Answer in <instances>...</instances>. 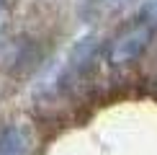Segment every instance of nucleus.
I'll use <instances>...</instances> for the list:
<instances>
[{
  "mask_svg": "<svg viewBox=\"0 0 157 155\" xmlns=\"http://www.w3.org/2000/svg\"><path fill=\"white\" fill-rule=\"evenodd\" d=\"M34 137L23 124H8L0 129V155H31Z\"/></svg>",
  "mask_w": 157,
  "mask_h": 155,
  "instance_id": "nucleus-2",
  "label": "nucleus"
},
{
  "mask_svg": "<svg viewBox=\"0 0 157 155\" xmlns=\"http://www.w3.org/2000/svg\"><path fill=\"white\" fill-rule=\"evenodd\" d=\"M5 26H8V10L0 5V36H3V31H5Z\"/></svg>",
  "mask_w": 157,
  "mask_h": 155,
  "instance_id": "nucleus-4",
  "label": "nucleus"
},
{
  "mask_svg": "<svg viewBox=\"0 0 157 155\" xmlns=\"http://www.w3.org/2000/svg\"><path fill=\"white\" fill-rule=\"evenodd\" d=\"M106 5H121V3H126V0H103Z\"/></svg>",
  "mask_w": 157,
  "mask_h": 155,
  "instance_id": "nucleus-5",
  "label": "nucleus"
},
{
  "mask_svg": "<svg viewBox=\"0 0 157 155\" xmlns=\"http://www.w3.org/2000/svg\"><path fill=\"white\" fill-rule=\"evenodd\" d=\"M93 54H95V39H82V42H77L72 54H70V70H72V73H82L90 65Z\"/></svg>",
  "mask_w": 157,
  "mask_h": 155,
  "instance_id": "nucleus-3",
  "label": "nucleus"
},
{
  "mask_svg": "<svg viewBox=\"0 0 157 155\" xmlns=\"http://www.w3.org/2000/svg\"><path fill=\"white\" fill-rule=\"evenodd\" d=\"M149 36H152V26H149V23L129 26L126 31H121V34L111 42V47H108V62L111 65H129V62H134L136 57L147 49Z\"/></svg>",
  "mask_w": 157,
  "mask_h": 155,
  "instance_id": "nucleus-1",
  "label": "nucleus"
}]
</instances>
